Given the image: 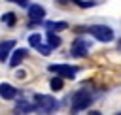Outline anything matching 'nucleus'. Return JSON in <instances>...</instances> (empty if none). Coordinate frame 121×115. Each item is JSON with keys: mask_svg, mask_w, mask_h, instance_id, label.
<instances>
[{"mask_svg": "<svg viewBox=\"0 0 121 115\" xmlns=\"http://www.w3.org/2000/svg\"><path fill=\"white\" fill-rule=\"evenodd\" d=\"M34 106L36 109H40L43 115H53L57 109H59V102L49 96V94H36L34 96Z\"/></svg>", "mask_w": 121, "mask_h": 115, "instance_id": "obj_1", "label": "nucleus"}, {"mask_svg": "<svg viewBox=\"0 0 121 115\" xmlns=\"http://www.w3.org/2000/svg\"><path fill=\"white\" fill-rule=\"evenodd\" d=\"M93 104V94L87 90V89H81L78 92H74L72 96V111L78 113V111H83L85 107H89Z\"/></svg>", "mask_w": 121, "mask_h": 115, "instance_id": "obj_2", "label": "nucleus"}, {"mask_svg": "<svg viewBox=\"0 0 121 115\" xmlns=\"http://www.w3.org/2000/svg\"><path fill=\"white\" fill-rule=\"evenodd\" d=\"M85 32H89L93 38H96L98 41H112L113 40V30L106 25H91V26H85Z\"/></svg>", "mask_w": 121, "mask_h": 115, "instance_id": "obj_3", "label": "nucleus"}, {"mask_svg": "<svg viewBox=\"0 0 121 115\" xmlns=\"http://www.w3.org/2000/svg\"><path fill=\"white\" fill-rule=\"evenodd\" d=\"M49 72H55L62 79H74L76 74H78V68L76 66H70V64H51L49 66Z\"/></svg>", "mask_w": 121, "mask_h": 115, "instance_id": "obj_4", "label": "nucleus"}, {"mask_svg": "<svg viewBox=\"0 0 121 115\" xmlns=\"http://www.w3.org/2000/svg\"><path fill=\"white\" fill-rule=\"evenodd\" d=\"M89 47H91V43H89L85 38H76V40L72 41L70 55L76 57V58H81V57H85V55L89 53Z\"/></svg>", "mask_w": 121, "mask_h": 115, "instance_id": "obj_5", "label": "nucleus"}, {"mask_svg": "<svg viewBox=\"0 0 121 115\" xmlns=\"http://www.w3.org/2000/svg\"><path fill=\"white\" fill-rule=\"evenodd\" d=\"M45 17V9L38 4H30L28 6V19H30V25H40Z\"/></svg>", "mask_w": 121, "mask_h": 115, "instance_id": "obj_6", "label": "nucleus"}, {"mask_svg": "<svg viewBox=\"0 0 121 115\" xmlns=\"http://www.w3.org/2000/svg\"><path fill=\"white\" fill-rule=\"evenodd\" d=\"M26 55H28V51H26V49H23V47H19V49H13V51H11V57H9V66H11V68L19 66Z\"/></svg>", "mask_w": 121, "mask_h": 115, "instance_id": "obj_7", "label": "nucleus"}, {"mask_svg": "<svg viewBox=\"0 0 121 115\" xmlns=\"http://www.w3.org/2000/svg\"><path fill=\"white\" fill-rule=\"evenodd\" d=\"M36 111V106L26 102V100H19L17 106H15V115H26V113H32Z\"/></svg>", "mask_w": 121, "mask_h": 115, "instance_id": "obj_8", "label": "nucleus"}, {"mask_svg": "<svg viewBox=\"0 0 121 115\" xmlns=\"http://www.w3.org/2000/svg\"><path fill=\"white\" fill-rule=\"evenodd\" d=\"M0 96L4 100H13L17 96V89L9 83H0Z\"/></svg>", "mask_w": 121, "mask_h": 115, "instance_id": "obj_9", "label": "nucleus"}, {"mask_svg": "<svg viewBox=\"0 0 121 115\" xmlns=\"http://www.w3.org/2000/svg\"><path fill=\"white\" fill-rule=\"evenodd\" d=\"M13 47H15V40H6L0 43V62L8 60V55L13 51Z\"/></svg>", "mask_w": 121, "mask_h": 115, "instance_id": "obj_10", "label": "nucleus"}, {"mask_svg": "<svg viewBox=\"0 0 121 115\" xmlns=\"http://www.w3.org/2000/svg\"><path fill=\"white\" fill-rule=\"evenodd\" d=\"M45 28L51 30V32H57V30L68 28V23H64V21H60V23H57V21H45Z\"/></svg>", "mask_w": 121, "mask_h": 115, "instance_id": "obj_11", "label": "nucleus"}, {"mask_svg": "<svg viewBox=\"0 0 121 115\" xmlns=\"http://www.w3.org/2000/svg\"><path fill=\"white\" fill-rule=\"evenodd\" d=\"M0 21H2L6 26H13V25L17 23V15H15L13 11H8V13H4V15L0 17Z\"/></svg>", "mask_w": 121, "mask_h": 115, "instance_id": "obj_12", "label": "nucleus"}, {"mask_svg": "<svg viewBox=\"0 0 121 115\" xmlns=\"http://www.w3.org/2000/svg\"><path fill=\"white\" fill-rule=\"evenodd\" d=\"M47 45H49L51 49H55V47L60 45V38H59L55 32H51V30H47Z\"/></svg>", "mask_w": 121, "mask_h": 115, "instance_id": "obj_13", "label": "nucleus"}, {"mask_svg": "<svg viewBox=\"0 0 121 115\" xmlns=\"http://www.w3.org/2000/svg\"><path fill=\"white\" fill-rule=\"evenodd\" d=\"M49 87H51V90H60L62 87H64V81H62V77H53L51 79V83H49Z\"/></svg>", "mask_w": 121, "mask_h": 115, "instance_id": "obj_14", "label": "nucleus"}, {"mask_svg": "<svg viewBox=\"0 0 121 115\" xmlns=\"http://www.w3.org/2000/svg\"><path fill=\"white\" fill-rule=\"evenodd\" d=\"M28 43H30L32 47H38V45L42 43V34H30V36H28Z\"/></svg>", "mask_w": 121, "mask_h": 115, "instance_id": "obj_15", "label": "nucleus"}, {"mask_svg": "<svg viewBox=\"0 0 121 115\" xmlns=\"http://www.w3.org/2000/svg\"><path fill=\"white\" fill-rule=\"evenodd\" d=\"M36 49H38V51H40V53H42L43 57H47V55H51V47H49V45H43V43H40V45H38Z\"/></svg>", "mask_w": 121, "mask_h": 115, "instance_id": "obj_16", "label": "nucleus"}, {"mask_svg": "<svg viewBox=\"0 0 121 115\" xmlns=\"http://www.w3.org/2000/svg\"><path fill=\"white\" fill-rule=\"evenodd\" d=\"M8 2H15V4L21 6V8H28V6H30V0H8Z\"/></svg>", "mask_w": 121, "mask_h": 115, "instance_id": "obj_17", "label": "nucleus"}, {"mask_svg": "<svg viewBox=\"0 0 121 115\" xmlns=\"http://www.w3.org/2000/svg\"><path fill=\"white\" fill-rule=\"evenodd\" d=\"M89 115H100L98 111H89Z\"/></svg>", "mask_w": 121, "mask_h": 115, "instance_id": "obj_18", "label": "nucleus"}]
</instances>
